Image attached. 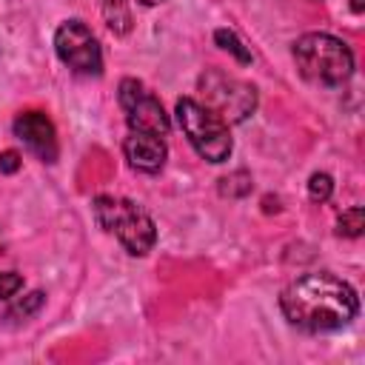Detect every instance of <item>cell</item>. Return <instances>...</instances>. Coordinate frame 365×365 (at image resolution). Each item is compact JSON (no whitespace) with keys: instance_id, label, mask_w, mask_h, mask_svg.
I'll return each mask as SVG.
<instances>
[{"instance_id":"obj_16","label":"cell","mask_w":365,"mask_h":365,"mask_svg":"<svg viewBox=\"0 0 365 365\" xmlns=\"http://www.w3.org/2000/svg\"><path fill=\"white\" fill-rule=\"evenodd\" d=\"M23 288V277L17 271H0V299H11Z\"/></svg>"},{"instance_id":"obj_11","label":"cell","mask_w":365,"mask_h":365,"mask_svg":"<svg viewBox=\"0 0 365 365\" xmlns=\"http://www.w3.org/2000/svg\"><path fill=\"white\" fill-rule=\"evenodd\" d=\"M251 174L248 171H242V168H237V171H231L228 177H222L220 180V194L222 197H245L248 191H251Z\"/></svg>"},{"instance_id":"obj_18","label":"cell","mask_w":365,"mask_h":365,"mask_svg":"<svg viewBox=\"0 0 365 365\" xmlns=\"http://www.w3.org/2000/svg\"><path fill=\"white\" fill-rule=\"evenodd\" d=\"M351 9L359 14V11H362V0H351Z\"/></svg>"},{"instance_id":"obj_17","label":"cell","mask_w":365,"mask_h":365,"mask_svg":"<svg viewBox=\"0 0 365 365\" xmlns=\"http://www.w3.org/2000/svg\"><path fill=\"white\" fill-rule=\"evenodd\" d=\"M17 168H20V154L11 151V148L3 151V154H0V171H3V174H14Z\"/></svg>"},{"instance_id":"obj_13","label":"cell","mask_w":365,"mask_h":365,"mask_svg":"<svg viewBox=\"0 0 365 365\" xmlns=\"http://www.w3.org/2000/svg\"><path fill=\"white\" fill-rule=\"evenodd\" d=\"M43 291H31V294H26L23 299H17L11 308H9V314H6V319H29V317H34L40 308H43Z\"/></svg>"},{"instance_id":"obj_8","label":"cell","mask_w":365,"mask_h":365,"mask_svg":"<svg viewBox=\"0 0 365 365\" xmlns=\"http://www.w3.org/2000/svg\"><path fill=\"white\" fill-rule=\"evenodd\" d=\"M14 134L43 163H54L57 160V131H54V123L43 111H23V114H17Z\"/></svg>"},{"instance_id":"obj_19","label":"cell","mask_w":365,"mask_h":365,"mask_svg":"<svg viewBox=\"0 0 365 365\" xmlns=\"http://www.w3.org/2000/svg\"><path fill=\"white\" fill-rule=\"evenodd\" d=\"M163 0H143V6H160Z\"/></svg>"},{"instance_id":"obj_7","label":"cell","mask_w":365,"mask_h":365,"mask_svg":"<svg viewBox=\"0 0 365 365\" xmlns=\"http://www.w3.org/2000/svg\"><path fill=\"white\" fill-rule=\"evenodd\" d=\"M54 51L57 57L77 74H100L103 71V51L91 29L80 20H66L54 31Z\"/></svg>"},{"instance_id":"obj_9","label":"cell","mask_w":365,"mask_h":365,"mask_svg":"<svg viewBox=\"0 0 365 365\" xmlns=\"http://www.w3.org/2000/svg\"><path fill=\"white\" fill-rule=\"evenodd\" d=\"M123 154H125V160H128V165H131L134 171L157 174V171L165 165L168 148H165V140L157 137V134L131 131V134L123 140Z\"/></svg>"},{"instance_id":"obj_15","label":"cell","mask_w":365,"mask_h":365,"mask_svg":"<svg viewBox=\"0 0 365 365\" xmlns=\"http://www.w3.org/2000/svg\"><path fill=\"white\" fill-rule=\"evenodd\" d=\"M331 194H334V180L328 174H322V171L311 174V180H308V197H311V202H328Z\"/></svg>"},{"instance_id":"obj_10","label":"cell","mask_w":365,"mask_h":365,"mask_svg":"<svg viewBox=\"0 0 365 365\" xmlns=\"http://www.w3.org/2000/svg\"><path fill=\"white\" fill-rule=\"evenodd\" d=\"M100 11L106 17V26L114 34H128L131 31V11L128 0H100Z\"/></svg>"},{"instance_id":"obj_6","label":"cell","mask_w":365,"mask_h":365,"mask_svg":"<svg viewBox=\"0 0 365 365\" xmlns=\"http://www.w3.org/2000/svg\"><path fill=\"white\" fill-rule=\"evenodd\" d=\"M120 106L125 111V123L131 131H143V134H157L165 137L171 131V120L163 108V103L134 77H125L120 83Z\"/></svg>"},{"instance_id":"obj_14","label":"cell","mask_w":365,"mask_h":365,"mask_svg":"<svg viewBox=\"0 0 365 365\" xmlns=\"http://www.w3.org/2000/svg\"><path fill=\"white\" fill-rule=\"evenodd\" d=\"M214 40H217V46L220 48H225V51H231L240 63H251V54H248V48L240 43V37L234 34V31H228V29H217L214 31Z\"/></svg>"},{"instance_id":"obj_4","label":"cell","mask_w":365,"mask_h":365,"mask_svg":"<svg viewBox=\"0 0 365 365\" xmlns=\"http://www.w3.org/2000/svg\"><path fill=\"white\" fill-rule=\"evenodd\" d=\"M177 123H180L182 134L188 137V143L194 145V151L202 160H208V163H225L231 157V148L234 145H231L228 123L220 120L200 100H194V97L177 100Z\"/></svg>"},{"instance_id":"obj_2","label":"cell","mask_w":365,"mask_h":365,"mask_svg":"<svg viewBox=\"0 0 365 365\" xmlns=\"http://www.w3.org/2000/svg\"><path fill=\"white\" fill-rule=\"evenodd\" d=\"M294 60L305 80L342 86L354 74V51L328 31H308L294 43Z\"/></svg>"},{"instance_id":"obj_12","label":"cell","mask_w":365,"mask_h":365,"mask_svg":"<svg viewBox=\"0 0 365 365\" xmlns=\"http://www.w3.org/2000/svg\"><path fill=\"white\" fill-rule=\"evenodd\" d=\"M362 228H365V211H362L359 205L342 211L339 220H336V234H339V237H351V240H354V237L362 234Z\"/></svg>"},{"instance_id":"obj_1","label":"cell","mask_w":365,"mask_h":365,"mask_svg":"<svg viewBox=\"0 0 365 365\" xmlns=\"http://www.w3.org/2000/svg\"><path fill=\"white\" fill-rule=\"evenodd\" d=\"M279 308L294 328L308 334H328L345 328L356 317L359 299L345 279L328 271H314L297 277L279 294Z\"/></svg>"},{"instance_id":"obj_5","label":"cell","mask_w":365,"mask_h":365,"mask_svg":"<svg viewBox=\"0 0 365 365\" xmlns=\"http://www.w3.org/2000/svg\"><path fill=\"white\" fill-rule=\"evenodd\" d=\"M197 88H200V97H202L200 103L205 108H211L220 120H225L228 125L248 120L257 108V88L231 77V74H222V71L211 68L197 80Z\"/></svg>"},{"instance_id":"obj_3","label":"cell","mask_w":365,"mask_h":365,"mask_svg":"<svg viewBox=\"0 0 365 365\" xmlns=\"http://www.w3.org/2000/svg\"><path fill=\"white\" fill-rule=\"evenodd\" d=\"M94 220L100 222V228H106L108 234H114L123 248L134 257H145L154 242H157V225L148 217L145 208H140L134 200L125 197H111L103 194L91 202Z\"/></svg>"}]
</instances>
